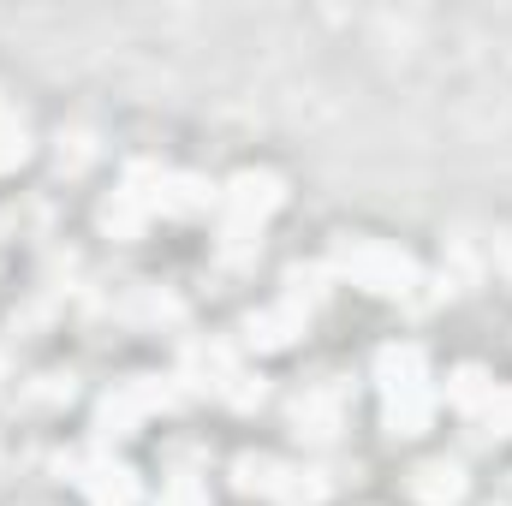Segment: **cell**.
I'll return each mask as SVG.
<instances>
[{
    "label": "cell",
    "mask_w": 512,
    "mask_h": 506,
    "mask_svg": "<svg viewBox=\"0 0 512 506\" xmlns=\"http://www.w3.org/2000/svg\"><path fill=\"white\" fill-rule=\"evenodd\" d=\"M489 393H495V387H489V376H483L477 364H465V370L453 376V405H459V411H483Z\"/></svg>",
    "instance_id": "9a60e30c"
},
{
    "label": "cell",
    "mask_w": 512,
    "mask_h": 506,
    "mask_svg": "<svg viewBox=\"0 0 512 506\" xmlns=\"http://www.w3.org/2000/svg\"><path fill=\"white\" fill-rule=\"evenodd\" d=\"M280 197H286V185H280V173H262V167H251V173H239L227 191H221V209H227V256L239 262V256L251 251L256 227L280 209Z\"/></svg>",
    "instance_id": "7a4b0ae2"
},
{
    "label": "cell",
    "mask_w": 512,
    "mask_h": 506,
    "mask_svg": "<svg viewBox=\"0 0 512 506\" xmlns=\"http://www.w3.org/2000/svg\"><path fill=\"white\" fill-rule=\"evenodd\" d=\"M411 501L459 506L465 501V471H459L453 459H429V465H417V471H411Z\"/></svg>",
    "instance_id": "ba28073f"
},
{
    "label": "cell",
    "mask_w": 512,
    "mask_h": 506,
    "mask_svg": "<svg viewBox=\"0 0 512 506\" xmlns=\"http://www.w3.org/2000/svg\"><path fill=\"white\" fill-rule=\"evenodd\" d=\"M215 203V185L209 179H197V173H161L155 179V191H149V209H161V215H203Z\"/></svg>",
    "instance_id": "277c9868"
},
{
    "label": "cell",
    "mask_w": 512,
    "mask_h": 506,
    "mask_svg": "<svg viewBox=\"0 0 512 506\" xmlns=\"http://www.w3.org/2000/svg\"><path fill=\"white\" fill-rule=\"evenodd\" d=\"M292 423H298V435H310V441H328V435L340 429V393H334V387H316V393H304V399L292 405Z\"/></svg>",
    "instance_id": "9c48e42d"
},
{
    "label": "cell",
    "mask_w": 512,
    "mask_h": 506,
    "mask_svg": "<svg viewBox=\"0 0 512 506\" xmlns=\"http://www.w3.org/2000/svg\"><path fill=\"white\" fill-rule=\"evenodd\" d=\"M233 477H239V489H245V495H268V501H274V489H280L286 465H280V459H268V453H239Z\"/></svg>",
    "instance_id": "4fadbf2b"
},
{
    "label": "cell",
    "mask_w": 512,
    "mask_h": 506,
    "mask_svg": "<svg viewBox=\"0 0 512 506\" xmlns=\"http://www.w3.org/2000/svg\"><path fill=\"white\" fill-rule=\"evenodd\" d=\"M292 334H304V310H298L292 298L274 304V310L245 316V340H251L256 352H280V346H292Z\"/></svg>",
    "instance_id": "52a82bcc"
},
{
    "label": "cell",
    "mask_w": 512,
    "mask_h": 506,
    "mask_svg": "<svg viewBox=\"0 0 512 506\" xmlns=\"http://www.w3.org/2000/svg\"><path fill=\"white\" fill-rule=\"evenodd\" d=\"M143 221H149V203H143L137 191H114V197L102 203V233H108V239H137Z\"/></svg>",
    "instance_id": "8fae6325"
},
{
    "label": "cell",
    "mask_w": 512,
    "mask_h": 506,
    "mask_svg": "<svg viewBox=\"0 0 512 506\" xmlns=\"http://www.w3.org/2000/svg\"><path fill=\"white\" fill-rule=\"evenodd\" d=\"M334 268H340L352 286L376 292V298H399V292L417 286V262L399 251V245H382V239H346V245L334 251Z\"/></svg>",
    "instance_id": "6da1fadb"
},
{
    "label": "cell",
    "mask_w": 512,
    "mask_h": 506,
    "mask_svg": "<svg viewBox=\"0 0 512 506\" xmlns=\"http://www.w3.org/2000/svg\"><path fill=\"white\" fill-rule=\"evenodd\" d=\"M24 161H30V131L0 114V173H12V167H24Z\"/></svg>",
    "instance_id": "2e32d148"
},
{
    "label": "cell",
    "mask_w": 512,
    "mask_h": 506,
    "mask_svg": "<svg viewBox=\"0 0 512 506\" xmlns=\"http://www.w3.org/2000/svg\"><path fill=\"white\" fill-rule=\"evenodd\" d=\"M155 405H167V387L137 381V387H120V393H108V399H102L96 423H102V435H131V429H137V417H143V411H155Z\"/></svg>",
    "instance_id": "3957f363"
},
{
    "label": "cell",
    "mask_w": 512,
    "mask_h": 506,
    "mask_svg": "<svg viewBox=\"0 0 512 506\" xmlns=\"http://www.w3.org/2000/svg\"><path fill=\"white\" fill-rule=\"evenodd\" d=\"M495 262H501V268L512 274V239H501V245H495Z\"/></svg>",
    "instance_id": "d6986e66"
},
{
    "label": "cell",
    "mask_w": 512,
    "mask_h": 506,
    "mask_svg": "<svg viewBox=\"0 0 512 506\" xmlns=\"http://www.w3.org/2000/svg\"><path fill=\"white\" fill-rule=\"evenodd\" d=\"M376 381H382V393H417V387H429V358H423V346H382V358H376Z\"/></svg>",
    "instance_id": "8992f818"
},
{
    "label": "cell",
    "mask_w": 512,
    "mask_h": 506,
    "mask_svg": "<svg viewBox=\"0 0 512 506\" xmlns=\"http://www.w3.org/2000/svg\"><path fill=\"white\" fill-rule=\"evenodd\" d=\"M185 370L197 376V387H215V393H227L233 387V352L227 346H191V358H185Z\"/></svg>",
    "instance_id": "7c38bea8"
},
{
    "label": "cell",
    "mask_w": 512,
    "mask_h": 506,
    "mask_svg": "<svg viewBox=\"0 0 512 506\" xmlns=\"http://www.w3.org/2000/svg\"><path fill=\"white\" fill-rule=\"evenodd\" d=\"M78 483H84L90 506H137V471L120 459H90Z\"/></svg>",
    "instance_id": "5b68a950"
},
{
    "label": "cell",
    "mask_w": 512,
    "mask_h": 506,
    "mask_svg": "<svg viewBox=\"0 0 512 506\" xmlns=\"http://www.w3.org/2000/svg\"><path fill=\"white\" fill-rule=\"evenodd\" d=\"M155 506H209V489L197 483V477H173L167 489H161V501Z\"/></svg>",
    "instance_id": "ac0fdd59"
},
{
    "label": "cell",
    "mask_w": 512,
    "mask_h": 506,
    "mask_svg": "<svg viewBox=\"0 0 512 506\" xmlns=\"http://www.w3.org/2000/svg\"><path fill=\"white\" fill-rule=\"evenodd\" d=\"M483 423H489V435H512V387H495L483 399Z\"/></svg>",
    "instance_id": "e0dca14e"
},
{
    "label": "cell",
    "mask_w": 512,
    "mask_h": 506,
    "mask_svg": "<svg viewBox=\"0 0 512 506\" xmlns=\"http://www.w3.org/2000/svg\"><path fill=\"white\" fill-rule=\"evenodd\" d=\"M429 417H435L429 387H417V393H393V399H387V435H423Z\"/></svg>",
    "instance_id": "30bf717a"
},
{
    "label": "cell",
    "mask_w": 512,
    "mask_h": 506,
    "mask_svg": "<svg viewBox=\"0 0 512 506\" xmlns=\"http://www.w3.org/2000/svg\"><path fill=\"white\" fill-rule=\"evenodd\" d=\"M328 495V483L316 477V471H298V465H286V477H280V489H274V501L286 506H316Z\"/></svg>",
    "instance_id": "5bb4252c"
}]
</instances>
